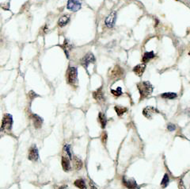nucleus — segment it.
Returning a JSON list of instances; mask_svg holds the SVG:
<instances>
[{"instance_id": "nucleus-1", "label": "nucleus", "mask_w": 190, "mask_h": 189, "mask_svg": "<svg viewBox=\"0 0 190 189\" xmlns=\"http://www.w3.org/2000/svg\"><path fill=\"white\" fill-rule=\"evenodd\" d=\"M137 88L140 94V99H139L140 100L150 96L154 91L153 86L148 81H142L137 83Z\"/></svg>"}, {"instance_id": "nucleus-2", "label": "nucleus", "mask_w": 190, "mask_h": 189, "mask_svg": "<svg viewBox=\"0 0 190 189\" xmlns=\"http://www.w3.org/2000/svg\"><path fill=\"white\" fill-rule=\"evenodd\" d=\"M13 116L10 114H4L0 127V133H9L13 127Z\"/></svg>"}, {"instance_id": "nucleus-3", "label": "nucleus", "mask_w": 190, "mask_h": 189, "mask_svg": "<svg viewBox=\"0 0 190 189\" xmlns=\"http://www.w3.org/2000/svg\"><path fill=\"white\" fill-rule=\"evenodd\" d=\"M67 81L71 86L76 85L78 83V69L75 67H69L67 72Z\"/></svg>"}, {"instance_id": "nucleus-4", "label": "nucleus", "mask_w": 190, "mask_h": 189, "mask_svg": "<svg viewBox=\"0 0 190 189\" xmlns=\"http://www.w3.org/2000/svg\"><path fill=\"white\" fill-rule=\"evenodd\" d=\"M124 70L122 68H120V66L118 65H116V66L112 69L109 72V76L111 80H118V79H120V78L123 77L124 76Z\"/></svg>"}, {"instance_id": "nucleus-5", "label": "nucleus", "mask_w": 190, "mask_h": 189, "mask_svg": "<svg viewBox=\"0 0 190 189\" xmlns=\"http://www.w3.org/2000/svg\"><path fill=\"white\" fill-rule=\"evenodd\" d=\"M96 61L95 59V57H94V54L92 52H88L87 54H86L81 60V65L82 66H83L86 69H87L88 66L91 64H94Z\"/></svg>"}, {"instance_id": "nucleus-6", "label": "nucleus", "mask_w": 190, "mask_h": 189, "mask_svg": "<svg viewBox=\"0 0 190 189\" xmlns=\"http://www.w3.org/2000/svg\"><path fill=\"white\" fill-rule=\"evenodd\" d=\"M82 6V0H68L67 8L71 12L79 10Z\"/></svg>"}, {"instance_id": "nucleus-7", "label": "nucleus", "mask_w": 190, "mask_h": 189, "mask_svg": "<svg viewBox=\"0 0 190 189\" xmlns=\"http://www.w3.org/2000/svg\"><path fill=\"white\" fill-rule=\"evenodd\" d=\"M28 159L31 161H37L39 159V150L36 145H33L29 149Z\"/></svg>"}, {"instance_id": "nucleus-8", "label": "nucleus", "mask_w": 190, "mask_h": 189, "mask_svg": "<svg viewBox=\"0 0 190 189\" xmlns=\"http://www.w3.org/2000/svg\"><path fill=\"white\" fill-rule=\"evenodd\" d=\"M30 119L32 120L33 125L35 129H41L43 125V122H44V120H43L41 117L34 113H31L30 114Z\"/></svg>"}, {"instance_id": "nucleus-9", "label": "nucleus", "mask_w": 190, "mask_h": 189, "mask_svg": "<svg viewBox=\"0 0 190 189\" xmlns=\"http://www.w3.org/2000/svg\"><path fill=\"white\" fill-rule=\"evenodd\" d=\"M159 111L154 107H147L143 110V115L148 119H152L153 115L159 113Z\"/></svg>"}, {"instance_id": "nucleus-10", "label": "nucleus", "mask_w": 190, "mask_h": 189, "mask_svg": "<svg viewBox=\"0 0 190 189\" xmlns=\"http://www.w3.org/2000/svg\"><path fill=\"white\" fill-rule=\"evenodd\" d=\"M116 13L115 11L111 12L105 19V25L109 28H113L114 26L115 23H116Z\"/></svg>"}, {"instance_id": "nucleus-11", "label": "nucleus", "mask_w": 190, "mask_h": 189, "mask_svg": "<svg viewBox=\"0 0 190 189\" xmlns=\"http://www.w3.org/2000/svg\"><path fill=\"white\" fill-rule=\"evenodd\" d=\"M122 183L128 189H136L138 187V184L134 179H127L124 176L122 178Z\"/></svg>"}, {"instance_id": "nucleus-12", "label": "nucleus", "mask_w": 190, "mask_h": 189, "mask_svg": "<svg viewBox=\"0 0 190 189\" xmlns=\"http://www.w3.org/2000/svg\"><path fill=\"white\" fill-rule=\"evenodd\" d=\"M93 97L97 102L102 103L105 101V94L103 91V87H101L93 92Z\"/></svg>"}, {"instance_id": "nucleus-13", "label": "nucleus", "mask_w": 190, "mask_h": 189, "mask_svg": "<svg viewBox=\"0 0 190 189\" xmlns=\"http://www.w3.org/2000/svg\"><path fill=\"white\" fill-rule=\"evenodd\" d=\"M71 161V160L67 155L62 156V159H61V165H62V168H63V170L64 171V172H67L70 171Z\"/></svg>"}, {"instance_id": "nucleus-14", "label": "nucleus", "mask_w": 190, "mask_h": 189, "mask_svg": "<svg viewBox=\"0 0 190 189\" xmlns=\"http://www.w3.org/2000/svg\"><path fill=\"white\" fill-rule=\"evenodd\" d=\"M145 69H146V64H139L133 68V72L137 76H142Z\"/></svg>"}, {"instance_id": "nucleus-15", "label": "nucleus", "mask_w": 190, "mask_h": 189, "mask_svg": "<svg viewBox=\"0 0 190 189\" xmlns=\"http://www.w3.org/2000/svg\"><path fill=\"white\" fill-rule=\"evenodd\" d=\"M72 162H73V166H74V169L75 170L79 171L83 168V162L80 158H79L78 157L74 156L73 158H72Z\"/></svg>"}, {"instance_id": "nucleus-16", "label": "nucleus", "mask_w": 190, "mask_h": 189, "mask_svg": "<svg viewBox=\"0 0 190 189\" xmlns=\"http://www.w3.org/2000/svg\"><path fill=\"white\" fill-rule=\"evenodd\" d=\"M70 20L71 17L69 16V15H63V16L59 18V21H58V26H59V27H63V26H67V25L68 24Z\"/></svg>"}, {"instance_id": "nucleus-17", "label": "nucleus", "mask_w": 190, "mask_h": 189, "mask_svg": "<svg viewBox=\"0 0 190 189\" xmlns=\"http://www.w3.org/2000/svg\"><path fill=\"white\" fill-rule=\"evenodd\" d=\"M98 121H99L100 124H101V127L102 129H105L106 125H107V118L105 116V114L103 112H100L99 115H98Z\"/></svg>"}, {"instance_id": "nucleus-18", "label": "nucleus", "mask_w": 190, "mask_h": 189, "mask_svg": "<svg viewBox=\"0 0 190 189\" xmlns=\"http://www.w3.org/2000/svg\"><path fill=\"white\" fill-rule=\"evenodd\" d=\"M74 185L75 187H77L79 189H87V184H86L85 180L80 178V179H77L76 180H75Z\"/></svg>"}, {"instance_id": "nucleus-19", "label": "nucleus", "mask_w": 190, "mask_h": 189, "mask_svg": "<svg viewBox=\"0 0 190 189\" xmlns=\"http://www.w3.org/2000/svg\"><path fill=\"white\" fill-rule=\"evenodd\" d=\"M155 57V53H154L153 51H151V52H147L144 53V57H143V62L144 64L148 63L152 59Z\"/></svg>"}, {"instance_id": "nucleus-20", "label": "nucleus", "mask_w": 190, "mask_h": 189, "mask_svg": "<svg viewBox=\"0 0 190 189\" xmlns=\"http://www.w3.org/2000/svg\"><path fill=\"white\" fill-rule=\"evenodd\" d=\"M114 110L115 111H116V115H118L119 117L122 116V115L125 114L127 111V108L124 107H120V106H116V107H114Z\"/></svg>"}, {"instance_id": "nucleus-21", "label": "nucleus", "mask_w": 190, "mask_h": 189, "mask_svg": "<svg viewBox=\"0 0 190 189\" xmlns=\"http://www.w3.org/2000/svg\"><path fill=\"white\" fill-rule=\"evenodd\" d=\"M169 183H170V176H169V175L167 174V173H166V174H164V176H163V178L162 181H161L160 185L163 188H166V187L169 185Z\"/></svg>"}, {"instance_id": "nucleus-22", "label": "nucleus", "mask_w": 190, "mask_h": 189, "mask_svg": "<svg viewBox=\"0 0 190 189\" xmlns=\"http://www.w3.org/2000/svg\"><path fill=\"white\" fill-rule=\"evenodd\" d=\"M161 97L165 99H174L177 97V94L174 92H166L161 94Z\"/></svg>"}, {"instance_id": "nucleus-23", "label": "nucleus", "mask_w": 190, "mask_h": 189, "mask_svg": "<svg viewBox=\"0 0 190 189\" xmlns=\"http://www.w3.org/2000/svg\"><path fill=\"white\" fill-rule=\"evenodd\" d=\"M63 49H64V52L67 55V57H69L68 52L71 49V44H70L68 40H67V39L64 41V42H63Z\"/></svg>"}, {"instance_id": "nucleus-24", "label": "nucleus", "mask_w": 190, "mask_h": 189, "mask_svg": "<svg viewBox=\"0 0 190 189\" xmlns=\"http://www.w3.org/2000/svg\"><path fill=\"white\" fill-rule=\"evenodd\" d=\"M63 151H65L66 155L67 156V157H68V158L72 161L73 155H72V153H71V145H67V144L65 145L64 146H63Z\"/></svg>"}, {"instance_id": "nucleus-25", "label": "nucleus", "mask_w": 190, "mask_h": 189, "mask_svg": "<svg viewBox=\"0 0 190 189\" xmlns=\"http://www.w3.org/2000/svg\"><path fill=\"white\" fill-rule=\"evenodd\" d=\"M111 93L114 95V96H120L123 92H122V88L120 87H118L116 90H111Z\"/></svg>"}, {"instance_id": "nucleus-26", "label": "nucleus", "mask_w": 190, "mask_h": 189, "mask_svg": "<svg viewBox=\"0 0 190 189\" xmlns=\"http://www.w3.org/2000/svg\"><path fill=\"white\" fill-rule=\"evenodd\" d=\"M107 139H108V134L106 132H103L102 134V142L103 143L104 145L106 144L107 142Z\"/></svg>"}, {"instance_id": "nucleus-27", "label": "nucleus", "mask_w": 190, "mask_h": 189, "mask_svg": "<svg viewBox=\"0 0 190 189\" xmlns=\"http://www.w3.org/2000/svg\"><path fill=\"white\" fill-rule=\"evenodd\" d=\"M177 186H178V189H186L185 183H184V181H183V180H182V178H181V179L179 180Z\"/></svg>"}, {"instance_id": "nucleus-28", "label": "nucleus", "mask_w": 190, "mask_h": 189, "mask_svg": "<svg viewBox=\"0 0 190 189\" xmlns=\"http://www.w3.org/2000/svg\"><path fill=\"white\" fill-rule=\"evenodd\" d=\"M29 97H30V100H33L35 98L38 97V94H36L33 91H30V92H29Z\"/></svg>"}, {"instance_id": "nucleus-29", "label": "nucleus", "mask_w": 190, "mask_h": 189, "mask_svg": "<svg viewBox=\"0 0 190 189\" xmlns=\"http://www.w3.org/2000/svg\"><path fill=\"white\" fill-rule=\"evenodd\" d=\"M167 130H169V131H174V130H176V126L174 124H172V123H169L168 125H167Z\"/></svg>"}, {"instance_id": "nucleus-30", "label": "nucleus", "mask_w": 190, "mask_h": 189, "mask_svg": "<svg viewBox=\"0 0 190 189\" xmlns=\"http://www.w3.org/2000/svg\"><path fill=\"white\" fill-rule=\"evenodd\" d=\"M1 7L2 8L5 10H10V2H5V3H2L1 4Z\"/></svg>"}, {"instance_id": "nucleus-31", "label": "nucleus", "mask_w": 190, "mask_h": 189, "mask_svg": "<svg viewBox=\"0 0 190 189\" xmlns=\"http://www.w3.org/2000/svg\"><path fill=\"white\" fill-rule=\"evenodd\" d=\"M90 185H91V189H97V187L95 185H94V183L93 181H91V183H90Z\"/></svg>"}, {"instance_id": "nucleus-32", "label": "nucleus", "mask_w": 190, "mask_h": 189, "mask_svg": "<svg viewBox=\"0 0 190 189\" xmlns=\"http://www.w3.org/2000/svg\"><path fill=\"white\" fill-rule=\"evenodd\" d=\"M67 187V186L65 185V186H62V187H59V189H65Z\"/></svg>"}, {"instance_id": "nucleus-33", "label": "nucleus", "mask_w": 190, "mask_h": 189, "mask_svg": "<svg viewBox=\"0 0 190 189\" xmlns=\"http://www.w3.org/2000/svg\"><path fill=\"white\" fill-rule=\"evenodd\" d=\"M188 54H189V55H190V52H188Z\"/></svg>"}]
</instances>
